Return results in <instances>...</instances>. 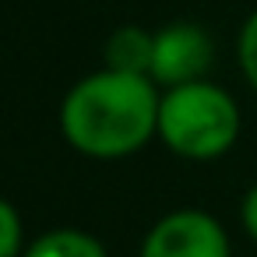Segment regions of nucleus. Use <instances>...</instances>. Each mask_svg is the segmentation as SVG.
<instances>
[{
  "label": "nucleus",
  "instance_id": "obj_1",
  "mask_svg": "<svg viewBox=\"0 0 257 257\" xmlns=\"http://www.w3.org/2000/svg\"><path fill=\"white\" fill-rule=\"evenodd\" d=\"M162 88L145 74L95 71L60 102L64 141L88 159H127L159 138Z\"/></svg>",
  "mask_w": 257,
  "mask_h": 257
},
{
  "label": "nucleus",
  "instance_id": "obj_2",
  "mask_svg": "<svg viewBox=\"0 0 257 257\" xmlns=\"http://www.w3.org/2000/svg\"><path fill=\"white\" fill-rule=\"evenodd\" d=\"M243 116L236 99L215 81H190L162 92L159 102V141L190 162L222 159L239 138Z\"/></svg>",
  "mask_w": 257,
  "mask_h": 257
},
{
  "label": "nucleus",
  "instance_id": "obj_3",
  "mask_svg": "<svg viewBox=\"0 0 257 257\" xmlns=\"http://www.w3.org/2000/svg\"><path fill=\"white\" fill-rule=\"evenodd\" d=\"M141 257H232V246L215 215L201 208H180L148 229Z\"/></svg>",
  "mask_w": 257,
  "mask_h": 257
},
{
  "label": "nucleus",
  "instance_id": "obj_4",
  "mask_svg": "<svg viewBox=\"0 0 257 257\" xmlns=\"http://www.w3.org/2000/svg\"><path fill=\"white\" fill-rule=\"evenodd\" d=\"M215 64V43L197 22H173L155 32L148 78L166 92L176 85L204 81Z\"/></svg>",
  "mask_w": 257,
  "mask_h": 257
},
{
  "label": "nucleus",
  "instance_id": "obj_5",
  "mask_svg": "<svg viewBox=\"0 0 257 257\" xmlns=\"http://www.w3.org/2000/svg\"><path fill=\"white\" fill-rule=\"evenodd\" d=\"M152 46H155V32H148L141 25H123V29L109 32V39L102 46V67L116 71V74H145L148 78Z\"/></svg>",
  "mask_w": 257,
  "mask_h": 257
},
{
  "label": "nucleus",
  "instance_id": "obj_6",
  "mask_svg": "<svg viewBox=\"0 0 257 257\" xmlns=\"http://www.w3.org/2000/svg\"><path fill=\"white\" fill-rule=\"evenodd\" d=\"M22 257H109L102 239L85 229H50L25 246Z\"/></svg>",
  "mask_w": 257,
  "mask_h": 257
},
{
  "label": "nucleus",
  "instance_id": "obj_7",
  "mask_svg": "<svg viewBox=\"0 0 257 257\" xmlns=\"http://www.w3.org/2000/svg\"><path fill=\"white\" fill-rule=\"evenodd\" d=\"M236 60H239V71H243L250 92L257 95V11L246 15V22L236 36Z\"/></svg>",
  "mask_w": 257,
  "mask_h": 257
},
{
  "label": "nucleus",
  "instance_id": "obj_8",
  "mask_svg": "<svg viewBox=\"0 0 257 257\" xmlns=\"http://www.w3.org/2000/svg\"><path fill=\"white\" fill-rule=\"evenodd\" d=\"M25 253V225L18 208L0 197V257H22Z\"/></svg>",
  "mask_w": 257,
  "mask_h": 257
},
{
  "label": "nucleus",
  "instance_id": "obj_9",
  "mask_svg": "<svg viewBox=\"0 0 257 257\" xmlns=\"http://www.w3.org/2000/svg\"><path fill=\"white\" fill-rule=\"evenodd\" d=\"M239 222H243V229H246V236L257 243V183L243 194V201H239Z\"/></svg>",
  "mask_w": 257,
  "mask_h": 257
}]
</instances>
